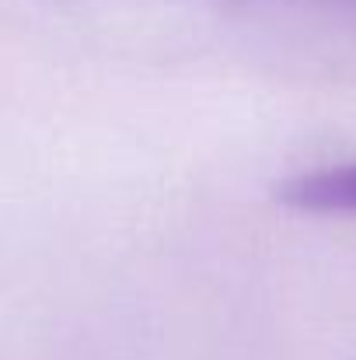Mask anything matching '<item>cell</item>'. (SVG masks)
<instances>
[{
  "mask_svg": "<svg viewBox=\"0 0 356 360\" xmlns=\"http://www.w3.org/2000/svg\"><path fill=\"white\" fill-rule=\"evenodd\" d=\"M283 203L311 214H356V161L297 175L283 186Z\"/></svg>",
  "mask_w": 356,
  "mask_h": 360,
  "instance_id": "1",
  "label": "cell"
}]
</instances>
